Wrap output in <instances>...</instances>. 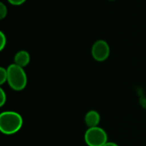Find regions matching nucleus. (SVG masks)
Returning <instances> with one entry per match:
<instances>
[{
	"instance_id": "7ed1b4c3",
	"label": "nucleus",
	"mask_w": 146,
	"mask_h": 146,
	"mask_svg": "<svg viewBox=\"0 0 146 146\" xmlns=\"http://www.w3.org/2000/svg\"><path fill=\"white\" fill-rule=\"evenodd\" d=\"M85 142L88 146H104L108 142V135L100 127H90L85 133Z\"/></svg>"
},
{
	"instance_id": "9d476101",
	"label": "nucleus",
	"mask_w": 146,
	"mask_h": 146,
	"mask_svg": "<svg viewBox=\"0 0 146 146\" xmlns=\"http://www.w3.org/2000/svg\"><path fill=\"white\" fill-rule=\"evenodd\" d=\"M7 101V95L3 88H0V106L3 107Z\"/></svg>"
},
{
	"instance_id": "f257e3e1",
	"label": "nucleus",
	"mask_w": 146,
	"mask_h": 146,
	"mask_svg": "<svg viewBox=\"0 0 146 146\" xmlns=\"http://www.w3.org/2000/svg\"><path fill=\"white\" fill-rule=\"evenodd\" d=\"M23 125L22 116L15 111H3L0 115V131L5 135L19 132Z\"/></svg>"
},
{
	"instance_id": "0eeeda50",
	"label": "nucleus",
	"mask_w": 146,
	"mask_h": 146,
	"mask_svg": "<svg viewBox=\"0 0 146 146\" xmlns=\"http://www.w3.org/2000/svg\"><path fill=\"white\" fill-rule=\"evenodd\" d=\"M8 80V71L7 68L1 67L0 68V85H3Z\"/></svg>"
},
{
	"instance_id": "1a4fd4ad",
	"label": "nucleus",
	"mask_w": 146,
	"mask_h": 146,
	"mask_svg": "<svg viewBox=\"0 0 146 146\" xmlns=\"http://www.w3.org/2000/svg\"><path fill=\"white\" fill-rule=\"evenodd\" d=\"M6 44H7V37L5 33L3 31H1L0 32V50L1 51L5 48Z\"/></svg>"
},
{
	"instance_id": "423d86ee",
	"label": "nucleus",
	"mask_w": 146,
	"mask_h": 146,
	"mask_svg": "<svg viewBox=\"0 0 146 146\" xmlns=\"http://www.w3.org/2000/svg\"><path fill=\"white\" fill-rule=\"evenodd\" d=\"M100 119L101 117L98 111L90 110L86 113L85 116V122H86V125L88 127V128L95 127H98L100 123Z\"/></svg>"
},
{
	"instance_id": "20e7f679",
	"label": "nucleus",
	"mask_w": 146,
	"mask_h": 146,
	"mask_svg": "<svg viewBox=\"0 0 146 146\" xmlns=\"http://www.w3.org/2000/svg\"><path fill=\"white\" fill-rule=\"evenodd\" d=\"M110 54V47L106 40L98 39L92 44V56L97 62L106 61Z\"/></svg>"
},
{
	"instance_id": "9b49d317",
	"label": "nucleus",
	"mask_w": 146,
	"mask_h": 146,
	"mask_svg": "<svg viewBox=\"0 0 146 146\" xmlns=\"http://www.w3.org/2000/svg\"><path fill=\"white\" fill-rule=\"evenodd\" d=\"M9 2V3H10L11 5L14 6H20L21 4H23L27 0H7Z\"/></svg>"
},
{
	"instance_id": "f8f14e48",
	"label": "nucleus",
	"mask_w": 146,
	"mask_h": 146,
	"mask_svg": "<svg viewBox=\"0 0 146 146\" xmlns=\"http://www.w3.org/2000/svg\"><path fill=\"white\" fill-rule=\"evenodd\" d=\"M104 146H119V145H118L116 143H115V142H109V141H108V142H107V143H106V144H105Z\"/></svg>"
},
{
	"instance_id": "ddd939ff",
	"label": "nucleus",
	"mask_w": 146,
	"mask_h": 146,
	"mask_svg": "<svg viewBox=\"0 0 146 146\" xmlns=\"http://www.w3.org/2000/svg\"><path fill=\"white\" fill-rule=\"evenodd\" d=\"M108 1H110V2H114V1H115V0H108Z\"/></svg>"
},
{
	"instance_id": "39448f33",
	"label": "nucleus",
	"mask_w": 146,
	"mask_h": 146,
	"mask_svg": "<svg viewBox=\"0 0 146 146\" xmlns=\"http://www.w3.org/2000/svg\"><path fill=\"white\" fill-rule=\"evenodd\" d=\"M30 59V54L25 50H21L15 53L14 56V63L21 68H25L29 64Z\"/></svg>"
},
{
	"instance_id": "6e6552de",
	"label": "nucleus",
	"mask_w": 146,
	"mask_h": 146,
	"mask_svg": "<svg viewBox=\"0 0 146 146\" xmlns=\"http://www.w3.org/2000/svg\"><path fill=\"white\" fill-rule=\"evenodd\" d=\"M8 15V8L3 2L0 3V20H3Z\"/></svg>"
},
{
	"instance_id": "f03ea898",
	"label": "nucleus",
	"mask_w": 146,
	"mask_h": 146,
	"mask_svg": "<svg viewBox=\"0 0 146 146\" xmlns=\"http://www.w3.org/2000/svg\"><path fill=\"white\" fill-rule=\"evenodd\" d=\"M8 71V84L14 91L21 92L24 90L27 84V76L24 70V68H21L15 63L9 65L7 68Z\"/></svg>"
}]
</instances>
